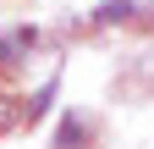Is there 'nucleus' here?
I'll return each instance as SVG.
<instances>
[{"mask_svg":"<svg viewBox=\"0 0 154 149\" xmlns=\"http://www.w3.org/2000/svg\"><path fill=\"white\" fill-rule=\"evenodd\" d=\"M88 138H94V127H88L83 116H72V110H66L61 127H55V149H83Z\"/></svg>","mask_w":154,"mask_h":149,"instance_id":"obj_1","label":"nucleus"},{"mask_svg":"<svg viewBox=\"0 0 154 149\" xmlns=\"http://www.w3.org/2000/svg\"><path fill=\"white\" fill-rule=\"evenodd\" d=\"M22 122H28V105L17 100V94H6V88H0V138H6V133H17Z\"/></svg>","mask_w":154,"mask_h":149,"instance_id":"obj_3","label":"nucleus"},{"mask_svg":"<svg viewBox=\"0 0 154 149\" xmlns=\"http://www.w3.org/2000/svg\"><path fill=\"white\" fill-rule=\"evenodd\" d=\"M132 17H138L132 0H105V6L94 11V28H121V22H132Z\"/></svg>","mask_w":154,"mask_h":149,"instance_id":"obj_2","label":"nucleus"}]
</instances>
